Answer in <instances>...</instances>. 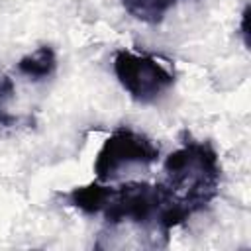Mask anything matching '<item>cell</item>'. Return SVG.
I'll use <instances>...</instances> for the list:
<instances>
[{
	"mask_svg": "<svg viewBox=\"0 0 251 251\" xmlns=\"http://www.w3.org/2000/svg\"><path fill=\"white\" fill-rule=\"evenodd\" d=\"M218 153L206 141L188 139L165 161V188L190 214L206 208L220 186Z\"/></svg>",
	"mask_w": 251,
	"mask_h": 251,
	"instance_id": "cell-1",
	"label": "cell"
},
{
	"mask_svg": "<svg viewBox=\"0 0 251 251\" xmlns=\"http://www.w3.org/2000/svg\"><path fill=\"white\" fill-rule=\"evenodd\" d=\"M159 157V147L143 133L129 127H118L100 147L94 159V173L98 182L120 178L133 167H147Z\"/></svg>",
	"mask_w": 251,
	"mask_h": 251,
	"instance_id": "cell-2",
	"label": "cell"
},
{
	"mask_svg": "<svg viewBox=\"0 0 251 251\" xmlns=\"http://www.w3.org/2000/svg\"><path fill=\"white\" fill-rule=\"evenodd\" d=\"M114 73L127 94L141 104L157 100L175 84V75L155 57L126 49L114 55Z\"/></svg>",
	"mask_w": 251,
	"mask_h": 251,
	"instance_id": "cell-3",
	"label": "cell"
},
{
	"mask_svg": "<svg viewBox=\"0 0 251 251\" xmlns=\"http://www.w3.org/2000/svg\"><path fill=\"white\" fill-rule=\"evenodd\" d=\"M18 73L29 80H45L49 78L57 69V57L55 51L49 45H41L33 53L22 57L16 65Z\"/></svg>",
	"mask_w": 251,
	"mask_h": 251,
	"instance_id": "cell-4",
	"label": "cell"
},
{
	"mask_svg": "<svg viewBox=\"0 0 251 251\" xmlns=\"http://www.w3.org/2000/svg\"><path fill=\"white\" fill-rule=\"evenodd\" d=\"M178 0H122L126 12L139 22L159 24Z\"/></svg>",
	"mask_w": 251,
	"mask_h": 251,
	"instance_id": "cell-5",
	"label": "cell"
},
{
	"mask_svg": "<svg viewBox=\"0 0 251 251\" xmlns=\"http://www.w3.org/2000/svg\"><path fill=\"white\" fill-rule=\"evenodd\" d=\"M12 94H14V82L10 76L2 75L0 76V126L16 124V118L12 114H8V110H6V104L12 100Z\"/></svg>",
	"mask_w": 251,
	"mask_h": 251,
	"instance_id": "cell-6",
	"label": "cell"
}]
</instances>
